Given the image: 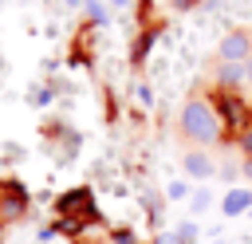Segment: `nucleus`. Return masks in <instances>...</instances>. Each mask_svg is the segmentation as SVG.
Returning <instances> with one entry per match:
<instances>
[{
	"instance_id": "obj_7",
	"label": "nucleus",
	"mask_w": 252,
	"mask_h": 244,
	"mask_svg": "<svg viewBox=\"0 0 252 244\" xmlns=\"http://www.w3.org/2000/svg\"><path fill=\"white\" fill-rule=\"evenodd\" d=\"M177 240H181V244H193V240H197V228H193V224H181V228H177Z\"/></svg>"
},
{
	"instance_id": "obj_2",
	"label": "nucleus",
	"mask_w": 252,
	"mask_h": 244,
	"mask_svg": "<svg viewBox=\"0 0 252 244\" xmlns=\"http://www.w3.org/2000/svg\"><path fill=\"white\" fill-rule=\"evenodd\" d=\"M244 59H252V35H244V31L224 35L220 39V63H244Z\"/></svg>"
},
{
	"instance_id": "obj_9",
	"label": "nucleus",
	"mask_w": 252,
	"mask_h": 244,
	"mask_svg": "<svg viewBox=\"0 0 252 244\" xmlns=\"http://www.w3.org/2000/svg\"><path fill=\"white\" fill-rule=\"evenodd\" d=\"M87 16H91V20H94V24H102V20H106V12H102V8H98V4H87Z\"/></svg>"
},
{
	"instance_id": "obj_10",
	"label": "nucleus",
	"mask_w": 252,
	"mask_h": 244,
	"mask_svg": "<svg viewBox=\"0 0 252 244\" xmlns=\"http://www.w3.org/2000/svg\"><path fill=\"white\" fill-rule=\"evenodd\" d=\"M154 244H181V240H177V232H161Z\"/></svg>"
},
{
	"instance_id": "obj_6",
	"label": "nucleus",
	"mask_w": 252,
	"mask_h": 244,
	"mask_svg": "<svg viewBox=\"0 0 252 244\" xmlns=\"http://www.w3.org/2000/svg\"><path fill=\"white\" fill-rule=\"evenodd\" d=\"M59 209H87V193H83V189H79V193H67V201H63Z\"/></svg>"
},
{
	"instance_id": "obj_12",
	"label": "nucleus",
	"mask_w": 252,
	"mask_h": 244,
	"mask_svg": "<svg viewBox=\"0 0 252 244\" xmlns=\"http://www.w3.org/2000/svg\"><path fill=\"white\" fill-rule=\"evenodd\" d=\"M114 244H134V236L130 232H114Z\"/></svg>"
},
{
	"instance_id": "obj_13",
	"label": "nucleus",
	"mask_w": 252,
	"mask_h": 244,
	"mask_svg": "<svg viewBox=\"0 0 252 244\" xmlns=\"http://www.w3.org/2000/svg\"><path fill=\"white\" fill-rule=\"evenodd\" d=\"M244 83H252V59H244Z\"/></svg>"
},
{
	"instance_id": "obj_4",
	"label": "nucleus",
	"mask_w": 252,
	"mask_h": 244,
	"mask_svg": "<svg viewBox=\"0 0 252 244\" xmlns=\"http://www.w3.org/2000/svg\"><path fill=\"white\" fill-rule=\"evenodd\" d=\"M185 173H189V177H209L213 165H209L205 153H189V157H185Z\"/></svg>"
},
{
	"instance_id": "obj_8",
	"label": "nucleus",
	"mask_w": 252,
	"mask_h": 244,
	"mask_svg": "<svg viewBox=\"0 0 252 244\" xmlns=\"http://www.w3.org/2000/svg\"><path fill=\"white\" fill-rule=\"evenodd\" d=\"M224 110H228V122H240V106H236V98H224Z\"/></svg>"
},
{
	"instance_id": "obj_14",
	"label": "nucleus",
	"mask_w": 252,
	"mask_h": 244,
	"mask_svg": "<svg viewBox=\"0 0 252 244\" xmlns=\"http://www.w3.org/2000/svg\"><path fill=\"white\" fill-rule=\"evenodd\" d=\"M67 4H75V0H67Z\"/></svg>"
},
{
	"instance_id": "obj_5",
	"label": "nucleus",
	"mask_w": 252,
	"mask_h": 244,
	"mask_svg": "<svg viewBox=\"0 0 252 244\" xmlns=\"http://www.w3.org/2000/svg\"><path fill=\"white\" fill-rule=\"evenodd\" d=\"M217 79H220L224 87H232V83H244V63H220Z\"/></svg>"
},
{
	"instance_id": "obj_1",
	"label": "nucleus",
	"mask_w": 252,
	"mask_h": 244,
	"mask_svg": "<svg viewBox=\"0 0 252 244\" xmlns=\"http://www.w3.org/2000/svg\"><path fill=\"white\" fill-rule=\"evenodd\" d=\"M181 130H185L197 146H213V142L220 138V122H217V114H213V106H209L205 98H189V102L181 106Z\"/></svg>"
},
{
	"instance_id": "obj_3",
	"label": "nucleus",
	"mask_w": 252,
	"mask_h": 244,
	"mask_svg": "<svg viewBox=\"0 0 252 244\" xmlns=\"http://www.w3.org/2000/svg\"><path fill=\"white\" fill-rule=\"evenodd\" d=\"M244 209H252V193H248V189H232V193L220 201V213H224V216H240Z\"/></svg>"
},
{
	"instance_id": "obj_11",
	"label": "nucleus",
	"mask_w": 252,
	"mask_h": 244,
	"mask_svg": "<svg viewBox=\"0 0 252 244\" xmlns=\"http://www.w3.org/2000/svg\"><path fill=\"white\" fill-rule=\"evenodd\" d=\"M209 205V193H193V209H205Z\"/></svg>"
}]
</instances>
